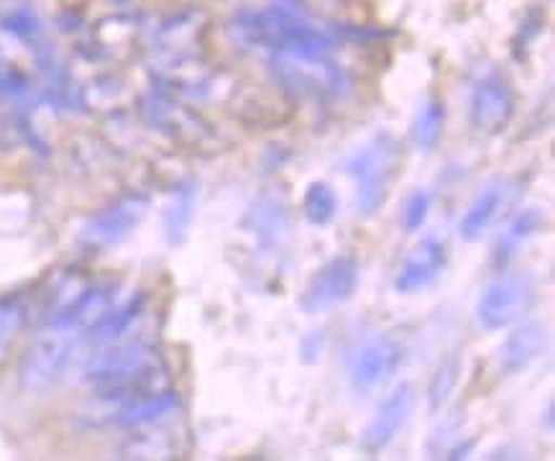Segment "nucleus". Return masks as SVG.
I'll list each match as a JSON object with an SVG mask.
<instances>
[{
	"label": "nucleus",
	"mask_w": 555,
	"mask_h": 461,
	"mask_svg": "<svg viewBox=\"0 0 555 461\" xmlns=\"http://www.w3.org/2000/svg\"><path fill=\"white\" fill-rule=\"evenodd\" d=\"M85 382L101 395L116 397L120 402L133 397L152 395L167 389L169 369L165 354L154 344H105L85 367Z\"/></svg>",
	"instance_id": "f257e3e1"
},
{
	"label": "nucleus",
	"mask_w": 555,
	"mask_h": 461,
	"mask_svg": "<svg viewBox=\"0 0 555 461\" xmlns=\"http://www.w3.org/2000/svg\"><path fill=\"white\" fill-rule=\"evenodd\" d=\"M400 165L402 146L389 133L374 137L346 162V172L356 184V210H359V216L369 218L382 208Z\"/></svg>",
	"instance_id": "f03ea898"
},
{
	"label": "nucleus",
	"mask_w": 555,
	"mask_h": 461,
	"mask_svg": "<svg viewBox=\"0 0 555 461\" xmlns=\"http://www.w3.org/2000/svg\"><path fill=\"white\" fill-rule=\"evenodd\" d=\"M77 351H80L77 333L47 329L44 336L37 338L21 357V387L28 389V393H41V389L54 387L75 364Z\"/></svg>",
	"instance_id": "7ed1b4c3"
},
{
	"label": "nucleus",
	"mask_w": 555,
	"mask_h": 461,
	"mask_svg": "<svg viewBox=\"0 0 555 461\" xmlns=\"http://www.w3.org/2000/svg\"><path fill=\"white\" fill-rule=\"evenodd\" d=\"M272 69L284 88L302 98H340L351 88V80L336 62L325 56L274 54Z\"/></svg>",
	"instance_id": "20e7f679"
},
{
	"label": "nucleus",
	"mask_w": 555,
	"mask_h": 461,
	"mask_svg": "<svg viewBox=\"0 0 555 461\" xmlns=\"http://www.w3.org/2000/svg\"><path fill=\"white\" fill-rule=\"evenodd\" d=\"M361 269L353 257H336L312 272L308 285L297 297L302 313L318 316L351 300L359 293Z\"/></svg>",
	"instance_id": "39448f33"
},
{
	"label": "nucleus",
	"mask_w": 555,
	"mask_h": 461,
	"mask_svg": "<svg viewBox=\"0 0 555 461\" xmlns=\"http://www.w3.org/2000/svg\"><path fill=\"white\" fill-rule=\"evenodd\" d=\"M535 280L530 274L502 277L483 290L476 305V318L487 331H502L517 323L535 305Z\"/></svg>",
	"instance_id": "423d86ee"
},
{
	"label": "nucleus",
	"mask_w": 555,
	"mask_h": 461,
	"mask_svg": "<svg viewBox=\"0 0 555 461\" xmlns=\"http://www.w3.org/2000/svg\"><path fill=\"white\" fill-rule=\"evenodd\" d=\"M517 111V92L500 73L481 75L474 80L468 95V118L483 137H496L509 126Z\"/></svg>",
	"instance_id": "0eeeda50"
},
{
	"label": "nucleus",
	"mask_w": 555,
	"mask_h": 461,
	"mask_svg": "<svg viewBox=\"0 0 555 461\" xmlns=\"http://www.w3.org/2000/svg\"><path fill=\"white\" fill-rule=\"evenodd\" d=\"M149 213L146 195H126L108 208H103L98 216H92L82 231V244L92 249H108L120 241L131 236L139 229Z\"/></svg>",
	"instance_id": "6e6552de"
},
{
	"label": "nucleus",
	"mask_w": 555,
	"mask_h": 461,
	"mask_svg": "<svg viewBox=\"0 0 555 461\" xmlns=\"http://www.w3.org/2000/svg\"><path fill=\"white\" fill-rule=\"evenodd\" d=\"M448 267V246L443 239L425 236L420 244L408 254L400 272L395 274V290L400 295H415L436 285L438 277Z\"/></svg>",
	"instance_id": "1a4fd4ad"
},
{
	"label": "nucleus",
	"mask_w": 555,
	"mask_h": 461,
	"mask_svg": "<svg viewBox=\"0 0 555 461\" xmlns=\"http://www.w3.org/2000/svg\"><path fill=\"white\" fill-rule=\"evenodd\" d=\"M404 359V344L391 336H382L364 346L351 361V382L359 393H372L397 372Z\"/></svg>",
	"instance_id": "9d476101"
},
{
	"label": "nucleus",
	"mask_w": 555,
	"mask_h": 461,
	"mask_svg": "<svg viewBox=\"0 0 555 461\" xmlns=\"http://www.w3.org/2000/svg\"><path fill=\"white\" fill-rule=\"evenodd\" d=\"M412 406H415V389L410 385L397 387L395 393L382 402L374 421L366 425L364 436H361V449L366 453H379L387 449V446L395 441V436L404 428V423H408Z\"/></svg>",
	"instance_id": "9b49d317"
},
{
	"label": "nucleus",
	"mask_w": 555,
	"mask_h": 461,
	"mask_svg": "<svg viewBox=\"0 0 555 461\" xmlns=\"http://www.w3.org/2000/svg\"><path fill=\"white\" fill-rule=\"evenodd\" d=\"M551 346V329L545 323H525L504 338L500 361L504 374H519L535 364Z\"/></svg>",
	"instance_id": "f8f14e48"
},
{
	"label": "nucleus",
	"mask_w": 555,
	"mask_h": 461,
	"mask_svg": "<svg viewBox=\"0 0 555 461\" xmlns=\"http://www.w3.org/2000/svg\"><path fill=\"white\" fill-rule=\"evenodd\" d=\"M116 303H118V285H113V282L88 285V290L80 295V300H77L73 308H69L67 313L52 325V329L69 331V333L90 331L92 325L101 321V318L108 313Z\"/></svg>",
	"instance_id": "ddd939ff"
},
{
	"label": "nucleus",
	"mask_w": 555,
	"mask_h": 461,
	"mask_svg": "<svg viewBox=\"0 0 555 461\" xmlns=\"http://www.w3.org/2000/svg\"><path fill=\"white\" fill-rule=\"evenodd\" d=\"M180 410H182L180 397L175 393H167V389H162V393L141 395L124 402V406L113 413L111 423H116L118 428L131 431V428H141V425L169 421V418L180 413Z\"/></svg>",
	"instance_id": "4468645a"
},
{
	"label": "nucleus",
	"mask_w": 555,
	"mask_h": 461,
	"mask_svg": "<svg viewBox=\"0 0 555 461\" xmlns=\"http://www.w3.org/2000/svg\"><path fill=\"white\" fill-rule=\"evenodd\" d=\"M88 277H85L80 269H64V272L54 274L52 282H49L47 297L41 300V325H44V329H52V325L80 300V295L88 290Z\"/></svg>",
	"instance_id": "2eb2a0df"
},
{
	"label": "nucleus",
	"mask_w": 555,
	"mask_h": 461,
	"mask_svg": "<svg viewBox=\"0 0 555 461\" xmlns=\"http://www.w3.org/2000/svg\"><path fill=\"white\" fill-rule=\"evenodd\" d=\"M175 451L177 438L165 421L131 428V434L118 444V453L126 459H167L175 457Z\"/></svg>",
	"instance_id": "dca6fc26"
},
{
	"label": "nucleus",
	"mask_w": 555,
	"mask_h": 461,
	"mask_svg": "<svg viewBox=\"0 0 555 461\" xmlns=\"http://www.w3.org/2000/svg\"><path fill=\"white\" fill-rule=\"evenodd\" d=\"M146 300H149L146 293H137L133 297H128L126 303L113 305L108 313H105L101 321H98L88 331L92 342H98L101 346L113 344V342H120V338H124L126 333L139 323V318L144 316Z\"/></svg>",
	"instance_id": "f3484780"
},
{
	"label": "nucleus",
	"mask_w": 555,
	"mask_h": 461,
	"mask_svg": "<svg viewBox=\"0 0 555 461\" xmlns=\"http://www.w3.org/2000/svg\"><path fill=\"white\" fill-rule=\"evenodd\" d=\"M504 203H507V188H504V184H492L489 190H483V193L468 205L466 216L461 218V226H459L461 239L479 241L483 233L492 229V223L502 213Z\"/></svg>",
	"instance_id": "a211bd4d"
},
{
	"label": "nucleus",
	"mask_w": 555,
	"mask_h": 461,
	"mask_svg": "<svg viewBox=\"0 0 555 461\" xmlns=\"http://www.w3.org/2000/svg\"><path fill=\"white\" fill-rule=\"evenodd\" d=\"M543 223H545V216L540 208H525L519 216L512 218L507 231H504V236L500 241V249H496V254H500V261L509 259L512 254H517L519 249H522L525 241H530L532 236H535V233L543 229Z\"/></svg>",
	"instance_id": "6ab92c4d"
},
{
	"label": "nucleus",
	"mask_w": 555,
	"mask_h": 461,
	"mask_svg": "<svg viewBox=\"0 0 555 461\" xmlns=\"http://www.w3.org/2000/svg\"><path fill=\"white\" fill-rule=\"evenodd\" d=\"M446 124V105L438 98H428L423 108H420L415 126H412V139L420 152H433L438 146L440 137H443Z\"/></svg>",
	"instance_id": "aec40b11"
},
{
	"label": "nucleus",
	"mask_w": 555,
	"mask_h": 461,
	"mask_svg": "<svg viewBox=\"0 0 555 461\" xmlns=\"http://www.w3.org/2000/svg\"><path fill=\"white\" fill-rule=\"evenodd\" d=\"M461 369H464V359L461 354H448V357L440 361L436 372L428 382V408L436 413L451 400V395L455 393V385L461 380Z\"/></svg>",
	"instance_id": "412c9836"
},
{
	"label": "nucleus",
	"mask_w": 555,
	"mask_h": 461,
	"mask_svg": "<svg viewBox=\"0 0 555 461\" xmlns=\"http://www.w3.org/2000/svg\"><path fill=\"white\" fill-rule=\"evenodd\" d=\"M302 213L312 226H331L338 213V195L328 182L318 180L305 190Z\"/></svg>",
	"instance_id": "4be33fe9"
},
{
	"label": "nucleus",
	"mask_w": 555,
	"mask_h": 461,
	"mask_svg": "<svg viewBox=\"0 0 555 461\" xmlns=\"http://www.w3.org/2000/svg\"><path fill=\"white\" fill-rule=\"evenodd\" d=\"M195 201H197V188L192 182H184L182 188L175 193L172 205H169V216H167L169 244H182L184 236H188L192 210H195Z\"/></svg>",
	"instance_id": "5701e85b"
},
{
	"label": "nucleus",
	"mask_w": 555,
	"mask_h": 461,
	"mask_svg": "<svg viewBox=\"0 0 555 461\" xmlns=\"http://www.w3.org/2000/svg\"><path fill=\"white\" fill-rule=\"evenodd\" d=\"M24 321L26 303L21 297H3L0 300V359L9 354L11 344L16 342L21 329H24Z\"/></svg>",
	"instance_id": "b1692460"
},
{
	"label": "nucleus",
	"mask_w": 555,
	"mask_h": 461,
	"mask_svg": "<svg viewBox=\"0 0 555 461\" xmlns=\"http://www.w3.org/2000/svg\"><path fill=\"white\" fill-rule=\"evenodd\" d=\"M254 231L261 239H269L274 244V239L282 236L284 221H287V210H284L282 201H261L254 205Z\"/></svg>",
	"instance_id": "393cba45"
},
{
	"label": "nucleus",
	"mask_w": 555,
	"mask_h": 461,
	"mask_svg": "<svg viewBox=\"0 0 555 461\" xmlns=\"http://www.w3.org/2000/svg\"><path fill=\"white\" fill-rule=\"evenodd\" d=\"M430 208H433V195L428 193V190H415V193H410L408 201H404V208H402L404 231H410V233L420 231V226L428 221Z\"/></svg>",
	"instance_id": "a878e982"
},
{
	"label": "nucleus",
	"mask_w": 555,
	"mask_h": 461,
	"mask_svg": "<svg viewBox=\"0 0 555 461\" xmlns=\"http://www.w3.org/2000/svg\"><path fill=\"white\" fill-rule=\"evenodd\" d=\"M461 421L459 415L446 418L443 423H438V428L433 431V436L428 438V453L430 457H440V449H451L455 444V434H459Z\"/></svg>",
	"instance_id": "bb28decb"
},
{
	"label": "nucleus",
	"mask_w": 555,
	"mask_h": 461,
	"mask_svg": "<svg viewBox=\"0 0 555 461\" xmlns=\"http://www.w3.org/2000/svg\"><path fill=\"white\" fill-rule=\"evenodd\" d=\"M323 349H325V333L323 331H310L308 336H305L300 342V349H297V354H300V359L305 361V364H312V361L320 359Z\"/></svg>",
	"instance_id": "cd10ccee"
},
{
	"label": "nucleus",
	"mask_w": 555,
	"mask_h": 461,
	"mask_svg": "<svg viewBox=\"0 0 555 461\" xmlns=\"http://www.w3.org/2000/svg\"><path fill=\"white\" fill-rule=\"evenodd\" d=\"M474 438H468V441H455L453 446H451V451L446 453L448 459H466L468 457V451L474 449Z\"/></svg>",
	"instance_id": "c85d7f7f"
}]
</instances>
